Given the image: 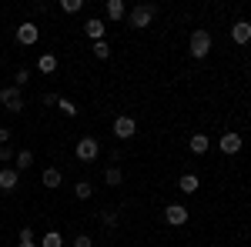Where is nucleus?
<instances>
[{"instance_id": "obj_5", "label": "nucleus", "mask_w": 251, "mask_h": 247, "mask_svg": "<svg viewBox=\"0 0 251 247\" xmlns=\"http://www.w3.org/2000/svg\"><path fill=\"white\" fill-rule=\"evenodd\" d=\"M134 134H137L134 117H117V120H114V137H121V140H127V137H134Z\"/></svg>"}, {"instance_id": "obj_17", "label": "nucleus", "mask_w": 251, "mask_h": 247, "mask_svg": "<svg viewBox=\"0 0 251 247\" xmlns=\"http://www.w3.org/2000/svg\"><path fill=\"white\" fill-rule=\"evenodd\" d=\"M124 14H127V10H124L121 0H107V17L111 20H124Z\"/></svg>"}, {"instance_id": "obj_14", "label": "nucleus", "mask_w": 251, "mask_h": 247, "mask_svg": "<svg viewBox=\"0 0 251 247\" xmlns=\"http://www.w3.org/2000/svg\"><path fill=\"white\" fill-rule=\"evenodd\" d=\"M40 180H44V187H50V190H54V187H60V171H57V167H47Z\"/></svg>"}, {"instance_id": "obj_15", "label": "nucleus", "mask_w": 251, "mask_h": 247, "mask_svg": "<svg viewBox=\"0 0 251 247\" xmlns=\"http://www.w3.org/2000/svg\"><path fill=\"white\" fill-rule=\"evenodd\" d=\"M177 187L184 190V194H194V190L201 187V180H198V177H194V174H184V177H181V180H177Z\"/></svg>"}, {"instance_id": "obj_6", "label": "nucleus", "mask_w": 251, "mask_h": 247, "mask_svg": "<svg viewBox=\"0 0 251 247\" xmlns=\"http://www.w3.org/2000/svg\"><path fill=\"white\" fill-rule=\"evenodd\" d=\"M164 221H168L171 227H181V224H188V207H181V204H171V207L164 210Z\"/></svg>"}, {"instance_id": "obj_7", "label": "nucleus", "mask_w": 251, "mask_h": 247, "mask_svg": "<svg viewBox=\"0 0 251 247\" xmlns=\"http://www.w3.org/2000/svg\"><path fill=\"white\" fill-rule=\"evenodd\" d=\"M17 180H20V174L14 171V167H0V190H3V194L17 190Z\"/></svg>"}, {"instance_id": "obj_11", "label": "nucleus", "mask_w": 251, "mask_h": 247, "mask_svg": "<svg viewBox=\"0 0 251 247\" xmlns=\"http://www.w3.org/2000/svg\"><path fill=\"white\" fill-rule=\"evenodd\" d=\"M84 30H87V37L97 44V40H104V30H107V27H104V20L94 17V20H87V23H84Z\"/></svg>"}, {"instance_id": "obj_1", "label": "nucleus", "mask_w": 251, "mask_h": 247, "mask_svg": "<svg viewBox=\"0 0 251 247\" xmlns=\"http://www.w3.org/2000/svg\"><path fill=\"white\" fill-rule=\"evenodd\" d=\"M188 50H191V57H208L211 54V34L208 30H194L191 40H188Z\"/></svg>"}, {"instance_id": "obj_26", "label": "nucleus", "mask_w": 251, "mask_h": 247, "mask_svg": "<svg viewBox=\"0 0 251 247\" xmlns=\"http://www.w3.org/2000/svg\"><path fill=\"white\" fill-rule=\"evenodd\" d=\"M74 247H94V241H91L87 234H77V237H74Z\"/></svg>"}, {"instance_id": "obj_2", "label": "nucleus", "mask_w": 251, "mask_h": 247, "mask_svg": "<svg viewBox=\"0 0 251 247\" xmlns=\"http://www.w3.org/2000/svg\"><path fill=\"white\" fill-rule=\"evenodd\" d=\"M154 14H157V7L154 3H137L134 10H131V27H137V30H144V27H151V20H154Z\"/></svg>"}, {"instance_id": "obj_25", "label": "nucleus", "mask_w": 251, "mask_h": 247, "mask_svg": "<svg viewBox=\"0 0 251 247\" xmlns=\"http://www.w3.org/2000/svg\"><path fill=\"white\" fill-rule=\"evenodd\" d=\"M27 80H30V74H27V70H17V77H14V87H27Z\"/></svg>"}, {"instance_id": "obj_8", "label": "nucleus", "mask_w": 251, "mask_h": 247, "mask_svg": "<svg viewBox=\"0 0 251 247\" xmlns=\"http://www.w3.org/2000/svg\"><path fill=\"white\" fill-rule=\"evenodd\" d=\"M40 30L34 27V23H20L17 27V44H24V47H30V44H37Z\"/></svg>"}, {"instance_id": "obj_10", "label": "nucleus", "mask_w": 251, "mask_h": 247, "mask_svg": "<svg viewBox=\"0 0 251 247\" xmlns=\"http://www.w3.org/2000/svg\"><path fill=\"white\" fill-rule=\"evenodd\" d=\"M221 151L225 154H238L241 151V134H221Z\"/></svg>"}, {"instance_id": "obj_20", "label": "nucleus", "mask_w": 251, "mask_h": 247, "mask_svg": "<svg viewBox=\"0 0 251 247\" xmlns=\"http://www.w3.org/2000/svg\"><path fill=\"white\" fill-rule=\"evenodd\" d=\"M121 177H124V174L117 171V167H107V171H104V180H107L111 187H117V184H121Z\"/></svg>"}, {"instance_id": "obj_19", "label": "nucleus", "mask_w": 251, "mask_h": 247, "mask_svg": "<svg viewBox=\"0 0 251 247\" xmlns=\"http://www.w3.org/2000/svg\"><path fill=\"white\" fill-rule=\"evenodd\" d=\"M74 194H77V201H87V197L94 194V187H91L87 180H77V187H74Z\"/></svg>"}, {"instance_id": "obj_23", "label": "nucleus", "mask_w": 251, "mask_h": 247, "mask_svg": "<svg viewBox=\"0 0 251 247\" xmlns=\"http://www.w3.org/2000/svg\"><path fill=\"white\" fill-rule=\"evenodd\" d=\"M60 7H64V10H67V14H77L80 7H84V0H64V3H60Z\"/></svg>"}, {"instance_id": "obj_9", "label": "nucleus", "mask_w": 251, "mask_h": 247, "mask_svg": "<svg viewBox=\"0 0 251 247\" xmlns=\"http://www.w3.org/2000/svg\"><path fill=\"white\" fill-rule=\"evenodd\" d=\"M231 40L234 44H248L251 40V23L248 20H238V23L231 27Z\"/></svg>"}, {"instance_id": "obj_22", "label": "nucleus", "mask_w": 251, "mask_h": 247, "mask_svg": "<svg viewBox=\"0 0 251 247\" xmlns=\"http://www.w3.org/2000/svg\"><path fill=\"white\" fill-rule=\"evenodd\" d=\"M94 57H100V60H107V57H111V47H107L104 40H97V44H94Z\"/></svg>"}, {"instance_id": "obj_29", "label": "nucleus", "mask_w": 251, "mask_h": 247, "mask_svg": "<svg viewBox=\"0 0 251 247\" xmlns=\"http://www.w3.org/2000/svg\"><path fill=\"white\" fill-rule=\"evenodd\" d=\"M17 247H37V244H34V241H20Z\"/></svg>"}, {"instance_id": "obj_21", "label": "nucleus", "mask_w": 251, "mask_h": 247, "mask_svg": "<svg viewBox=\"0 0 251 247\" xmlns=\"http://www.w3.org/2000/svg\"><path fill=\"white\" fill-rule=\"evenodd\" d=\"M57 107H60V111H64L67 117H77V104H71V100H64V97L57 100Z\"/></svg>"}, {"instance_id": "obj_18", "label": "nucleus", "mask_w": 251, "mask_h": 247, "mask_svg": "<svg viewBox=\"0 0 251 247\" xmlns=\"http://www.w3.org/2000/svg\"><path fill=\"white\" fill-rule=\"evenodd\" d=\"M40 247H64V237H60L57 230H47V234L40 237Z\"/></svg>"}, {"instance_id": "obj_13", "label": "nucleus", "mask_w": 251, "mask_h": 247, "mask_svg": "<svg viewBox=\"0 0 251 247\" xmlns=\"http://www.w3.org/2000/svg\"><path fill=\"white\" fill-rule=\"evenodd\" d=\"M30 164H34V154H30V151H17V154H14V171H27V167H30Z\"/></svg>"}, {"instance_id": "obj_3", "label": "nucleus", "mask_w": 251, "mask_h": 247, "mask_svg": "<svg viewBox=\"0 0 251 247\" xmlns=\"http://www.w3.org/2000/svg\"><path fill=\"white\" fill-rule=\"evenodd\" d=\"M0 104H3V111H10V114H20V111H24L20 87H0Z\"/></svg>"}, {"instance_id": "obj_27", "label": "nucleus", "mask_w": 251, "mask_h": 247, "mask_svg": "<svg viewBox=\"0 0 251 247\" xmlns=\"http://www.w3.org/2000/svg\"><path fill=\"white\" fill-rule=\"evenodd\" d=\"M0 160H14V151H10V147H7V144H3V147H0Z\"/></svg>"}, {"instance_id": "obj_28", "label": "nucleus", "mask_w": 251, "mask_h": 247, "mask_svg": "<svg viewBox=\"0 0 251 247\" xmlns=\"http://www.w3.org/2000/svg\"><path fill=\"white\" fill-rule=\"evenodd\" d=\"M10 137H14V134L7 131V127H0V147H3V144H7V140H10Z\"/></svg>"}, {"instance_id": "obj_16", "label": "nucleus", "mask_w": 251, "mask_h": 247, "mask_svg": "<svg viewBox=\"0 0 251 247\" xmlns=\"http://www.w3.org/2000/svg\"><path fill=\"white\" fill-rule=\"evenodd\" d=\"M37 67L44 70V74H54V70H57V57H54V54H40Z\"/></svg>"}, {"instance_id": "obj_4", "label": "nucleus", "mask_w": 251, "mask_h": 247, "mask_svg": "<svg viewBox=\"0 0 251 247\" xmlns=\"http://www.w3.org/2000/svg\"><path fill=\"white\" fill-rule=\"evenodd\" d=\"M74 151H77V160H97V154H100V144H97L94 137H80Z\"/></svg>"}, {"instance_id": "obj_12", "label": "nucleus", "mask_w": 251, "mask_h": 247, "mask_svg": "<svg viewBox=\"0 0 251 247\" xmlns=\"http://www.w3.org/2000/svg\"><path fill=\"white\" fill-rule=\"evenodd\" d=\"M188 147H191V154H204L208 147H211V140H208V134H191Z\"/></svg>"}, {"instance_id": "obj_24", "label": "nucleus", "mask_w": 251, "mask_h": 247, "mask_svg": "<svg viewBox=\"0 0 251 247\" xmlns=\"http://www.w3.org/2000/svg\"><path fill=\"white\" fill-rule=\"evenodd\" d=\"M100 224H104V227H114V224H117V214H114V210H104V214H100Z\"/></svg>"}]
</instances>
